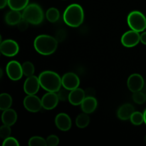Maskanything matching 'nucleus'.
Here are the masks:
<instances>
[{"mask_svg": "<svg viewBox=\"0 0 146 146\" xmlns=\"http://www.w3.org/2000/svg\"><path fill=\"white\" fill-rule=\"evenodd\" d=\"M34 46L38 54L44 56L51 55L56 51L58 41L49 35L41 34L35 38Z\"/></svg>", "mask_w": 146, "mask_h": 146, "instance_id": "1", "label": "nucleus"}, {"mask_svg": "<svg viewBox=\"0 0 146 146\" xmlns=\"http://www.w3.org/2000/svg\"><path fill=\"white\" fill-rule=\"evenodd\" d=\"M41 87L48 92H58L61 88V78L54 71H45L38 76Z\"/></svg>", "mask_w": 146, "mask_h": 146, "instance_id": "2", "label": "nucleus"}, {"mask_svg": "<svg viewBox=\"0 0 146 146\" xmlns=\"http://www.w3.org/2000/svg\"><path fill=\"white\" fill-rule=\"evenodd\" d=\"M63 19L68 27L74 28L79 27L84 20V9L79 4H71L64 11Z\"/></svg>", "mask_w": 146, "mask_h": 146, "instance_id": "3", "label": "nucleus"}, {"mask_svg": "<svg viewBox=\"0 0 146 146\" xmlns=\"http://www.w3.org/2000/svg\"><path fill=\"white\" fill-rule=\"evenodd\" d=\"M44 11L37 4H28L22 13V18L34 25L41 24L44 20Z\"/></svg>", "mask_w": 146, "mask_h": 146, "instance_id": "4", "label": "nucleus"}, {"mask_svg": "<svg viewBox=\"0 0 146 146\" xmlns=\"http://www.w3.org/2000/svg\"><path fill=\"white\" fill-rule=\"evenodd\" d=\"M127 21L130 28L138 32H142L146 29V17L139 11H133L128 14Z\"/></svg>", "mask_w": 146, "mask_h": 146, "instance_id": "5", "label": "nucleus"}, {"mask_svg": "<svg viewBox=\"0 0 146 146\" xmlns=\"http://www.w3.org/2000/svg\"><path fill=\"white\" fill-rule=\"evenodd\" d=\"M6 71L9 78L12 81H18L22 78L23 71L21 64L17 61H11L7 64Z\"/></svg>", "mask_w": 146, "mask_h": 146, "instance_id": "6", "label": "nucleus"}, {"mask_svg": "<svg viewBox=\"0 0 146 146\" xmlns=\"http://www.w3.org/2000/svg\"><path fill=\"white\" fill-rule=\"evenodd\" d=\"M0 51L2 55L12 57L17 55L19 51V46L15 41L11 39L4 40L0 44Z\"/></svg>", "mask_w": 146, "mask_h": 146, "instance_id": "7", "label": "nucleus"}, {"mask_svg": "<svg viewBox=\"0 0 146 146\" xmlns=\"http://www.w3.org/2000/svg\"><path fill=\"white\" fill-rule=\"evenodd\" d=\"M24 106L31 113H37L42 107L41 99L36 95H28L24 99Z\"/></svg>", "mask_w": 146, "mask_h": 146, "instance_id": "8", "label": "nucleus"}, {"mask_svg": "<svg viewBox=\"0 0 146 146\" xmlns=\"http://www.w3.org/2000/svg\"><path fill=\"white\" fill-rule=\"evenodd\" d=\"M140 36L141 34H139V32L131 29L124 33L121 37V43L124 46L128 48L134 47L138 45L141 41Z\"/></svg>", "mask_w": 146, "mask_h": 146, "instance_id": "9", "label": "nucleus"}, {"mask_svg": "<svg viewBox=\"0 0 146 146\" xmlns=\"http://www.w3.org/2000/svg\"><path fill=\"white\" fill-rule=\"evenodd\" d=\"M62 86L69 91L78 88L80 85V79L78 76L72 72H68L64 74L61 78Z\"/></svg>", "mask_w": 146, "mask_h": 146, "instance_id": "10", "label": "nucleus"}, {"mask_svg": "<svg viewBox=\"0 0 146 146\" xmlns=\"http://www.w3.org/2000/svg\"><path fill=\"white\" fill-rule=\"evenodd\" d=\"M40 83L38 77L35 76H29L24 84V91L27 95H36L39 90Z\"/></svg>", "mask_w": 146, "mask_h": 146, "instance_id": "11", "label": "nucleus"}, {"mask_svg": "<svg viewBox=\"0 0 146 146\" xmlns=\"http://www.w3.org/2000/svg\"><path fill=\"white\" fill-rule=\"evenodd\" d=\"M144 84L143 78L138 74H133L130 76L127 81L128 89L133 93L141 91L143 88Z\"/></svg>", "mask_w": 146, "mask_h": 146, "instance_id": "12", "label": "nucleus"}, {"mask_svg": "<svg viewBox=\"0 0 146 146\" xmlns=\"http://www.w3.org/2000/svg\"><path fill=\"white\" fill-rule=\"evenodd\" d=\"M59 99L56 92H48L41 98L42 107L46 110H52L56 107Z\"/></svg>", "mask_w": 146, "mask_h": 146, "instance_id": "13", "label": "nucleus"}, {"mask_svg": "<svg viewBox=\"0 0 146 146\" xmlns=\"http://www.w3.org/2000/svg\"><path fill=\"white\" fill-rule=\"evenodd\" d=\"M55 124L60 131H68L71 128V118L64 113H58L55 118Z\"/></svg>", "mask_w": 146, "mask_h": 146, "instance_id": "14", "label": "nucleus"}, {"mask_svg": "<svg viewBox=\"0 0 146 146\" xmlns=\"http://www.w3.org/2000/svg\"><path fill=\"white\" fill-rule=\"evenodd\" d=\"M86 98L85 91L79 88H76L75 89L70 91L69 96H68V101L70 104L74 106L81 105V103Z\"/></svg>", "mask_w": 146, "mask_h": 146, "instance_id": "15", "label": "nucleus"}, {"mask_svg": "<svg viewBox=\"0 0 146 146\" xmlns=\"http://www.w3.org/2000/svg\"><path fill=\"white\" fill-rule=\"evenodd\" d=\"M81 106L83 112L89 114L95 111L98 106V102L94 96H86Z\"/></svg>", "mask_w": 146, "mask_h": 146, "instance_id": "16", "label": "nucleus"}, {"mask_svg": "<svg viewBox=\"0 0 146 146\" xmlns=\"http://www.w3.org/2000/svg\"><path fill=\"white\" fill-rule=\"evenodd\" d=\"M135 111L133 106L131 104H125L121 106L117 111V115L119 119L122 121H127L130 119L131 115Z\"/></svg>", "mask_w": 146, "mask_h": 146, "instance_id": "17", "label": "nucleus"}, {"mask_svg": "<svg viewBox=\"0 0 146 146\" xmlns=\"http://www.w3.org/2000/svg\"><path fill=\"white\" fill-rule=\"evenodd\" d=\"M17 120V113L14 109L8 108V109L4 111L1 115V121L4 124L7 125H14Z\"/></svg>", "mask_w": 146, "mask_h": 146, "instance_id": "18", "label": "nucleus"}, {"mask_svg": "<svg viewBox=\"0 0 146 146\" xmlns=\"http://www.w3.org/2000/svg\"><path fill=\"white\" fill-rule=\"evenodd\" d=\"M21 19H22V14L20 13V11H17V10L11 9L5 16L6 23L10 26L17 25Z\"/></svg>", "mask_w": 146, "mask_h": 146, "instance_id": "19", "label": "nucleus"}, {"mask_svg": "<svg viewBox=\"0 0 146 146\" xmlns=\"http://www.w3.org/2000/svg\"><path fill=\"white\" fill-rule=\"evenodd\" d=\"M29 0H8V6L12 10H24L28 5Z\"/></svg>", "mask_w": 146, "mask_h": 146, "instance_id": "20", "label": "nucleus"}, {"mask_svg": "<svg viewBox=\"0 0 146 146\" xmlns=\"http://www.w3.org/2000/svg\"><path fill=\"white\" fill-rule=\"evenodd\" d=\"M12 104V98L8 94H0V110L5 111V110L10 108Z\"/></svg>", "mask_w": 146, "mask_h": 146, "instance_id": "21", "label": "nucleus"}, {"mask_svg": "<svg viewBox=\"0 0 146 146\" xmlns=\"http://www.w3.org/2000/svg\"><path fill=\"white\" fill-rule=\"evenodd\" d=\"M90 123V118L88 114L84 113L77 116L76 119V124L79 128H85Z\"/></svg>", "mask_w": 146, "mask_h": 146, "instance_id": "22", "label": "nucleus"}, {"mask_svg": "<svg viewBox=\"0 0 146 146\" xmlns=\"http://www.w3.org/2000/svg\"><path fill=\"white\" fill-rule=\"evenodd\" d=\"M46 17L47 20L51 23L56 22L60 17L59 11L56 8L51 7L46 11Z\"/></svg>", "mask_w": 146, "mask_h": 146, "instance_id": "23", "label": "nucleus"}, {"mask_svg": "<svg viewBox=\"0 0 146 146\" xmlns=\"http://www.w3.org/2000/svg\"><path fill=\"white\" fill-rule=\"evenodd\" d=\"M22 66L23 74L24 76L29 77L33 76L35 71V68H34V64L30 61H25L24 64L21 65Z\"/></svg>", "mask_w": 146, "mask_h": 146, "instance_id": "24", "label": "nucleus"}, {"mask_svg": "<svg viewBox=\"0 0 146 146\" xmlns=\"http://www.w3.org/2000/svg\"><path fill=\"white\" fill-rule=\"evenodd\" d=\"M131 122L132 124L135 125H140L144 123V116L143 113L139 112V111H134L133 113L131 115Z\"/></svg>", "mask_w": 146, "mask_h": 146, "instance_id": "25", "label": "nucleus"}, {"mask_svg": "<svg viewBox=\"0 0 146 146\" xmlns=\"http://www.w3.org/2000/svg\"><path fill=\"white\" fill-rule=\"evenodd\" d=\"M29 146H46V141L42 137L40 136H34L31 137L29 139L28 143Z\"/></svg>", "mask_w": 146, "mask_h": 146, "instance_id": "26", "label": "nucleus"}, {"mask_svg": "<svg viewBox=\"0 0 146 146\" xmlns=\"http://www.w3.org/2000/svg\"><path fill=\"white\" fill-rule=\"evenodd\" d=\"M132 98L134 102L137 104H143L146 101L145 94L141 92V91L134 92L133 94Z\"/></svg>", "mask_w": 146, "mask_h": 146, "instance_id": "27", "label": "nucleus"}, {"mask_svg": "<svg viewBox=\"0 0 146 146\" xmlns=\"http://www.w3.org/2000/svg\"><path fill=\"white\" fill-rule=\"evenodd\" d=\"M11 128L9 125H7L4 124L0 127V138L2 139H5V138H8L11 135Z\"/></svg>", "mask_w": 146, "mask_h": 146, "instance_id": "28", "label": "nucleus"}, {"mask_svg": "<svg viewBox=\"0 0 146 146\" xmlns=\"http://www.w3.org/2000/svg\"><path fill=\"white\" fill-rule=\"evenodd\" d=\"M68 91H69V90L66 89L64 87H63L62 88H61L58 90L57 95H58L59 101H66L67 100H68V96H69L70 94V92H68Z\"/></svg>", "mask_w": 146, "mask_h": 146, "instance_id": "29", "label": "nucleus"}, {"mask_svg": "<svg viewBox=\"0 0 146 146\" xmlns=\"http://www.w3.org/2000/svg\"><path fill=\"white\" fill-rule=\"evenodd\" d=\"M46 145L48 146H56L59 143V138L55 135H51L46 138Z\"/></svg>", "mask_w": 146, "mask_h": 146, "instance_id": "30", "label": "nucleus"}, {"mask_svg": "<svg viewBox=\"0 0 146 146\" xmlns=\"http://www.w3.org/2000/svg\"><path fill=\"white\" fill-rule=\"evenodd\" d=\"M3 146H19L18 141L16 138H13V137H8V138H5L4 141L2 143Z\"/></svg>", "mask_w": 146, "mask_h": 146, "instance_id": "31", "label": "nucleus"}, {"mask_svg": "<svg viewBox=\"0 0 146 146\" xmlns=\"http://www.w3.org/2000/svg\"><path fill=\"white\" fill-rule=\"evenodd\" d=\"M29 27V22L24 19H21L19 21V22L17 24V27H18L19 29L21 31H24L25 30H27L28 29Z\"/></svg>", "mask_w": 146, "mask_h": 146, "instance_id": "32", "label": "nucleus"}, {"mask_svg": "<svg viewBox=\"0 0 146 146\" xmlns=\"http://www.w3.org/2000/svg\"><path fill=\"white\" fill-rule=\"evenodd\" d=\"M64 37H65V34H64V31H58V34L56 35V40L58 41H61L64 39Z\"/></svg>", "mask_w": 146, "mask_h": 146, "instance_id": "33", "label": "nucleus"}, {"mask_svg": "<svg viewBox=\"0 0 146 146\" xmlns=\"http://www.w3.org/2000/svg\"><path fill=\"white\" fill-rule=\"evenodd\" d=\"M86 96H94L95 91L92 88H88L86 91H85Z\"/></svg>", "mask_w": 146, "mask_h": 146, "instance_id": "34", "label": "nucleus"}, {"mask_svg": "<svg viewBox=\"0 0 146 146\" xmlns=\"http://www.w3.org/2000/svg\"><path fill=\"white\" fill-rule=\"evenodd\" d=\"M140 39L141 42L144 45H146V31H143L140 36Z\"/></svg>", "mask_w": 146, "mask_h": 146, "instance_id": "35", "label": "nucleus"}, {"mask_svg": "<svg viewBox=\"0 0 146 146\" xmlns=\"http://www.w3.org/2000/svg\"><path fill=\"white\" fill-rule=\"evenodd\" d=\"M8 4V0H0V9H4Z\"/></svg>", "mask_w": 146, "mask_h": 146, "instance_id": "36", "label": "nucleus"}, {"mask_svg": "<svg viewBox=\"0 0 146 146\" xmlns=\"http://www.w3.org/2000/svg\"><path fill=\"white\" fill-rule=\"evenodd\" d=\"M143 116H144V123L146 124V109L145 110L143 113Z\"/></svg>", "mask_w": 146, "mask_h": 146, "instance_id": "37", "label": "nucleus"}, {"mask_svg": "<svg viewBox=\"0 0 146 146\" xmlns=\"http://www.w3.org/2000/svg\"><path fill=\"white\" fill-rule=\"evenodd\" d=\"M2 76H3V71L2 69L0 68V79H1V78L2 77Z\"/></svg>", "mask_w": 146, "mask_h": 146, "instance_id": "38", "label": "nucleus"}, {"mask_svg": "<svg viewBox=\"0 0 146 146\" xmlns=\"http://www.w3.org/2000/svg\"><path fill=\"white\" fill-rule=\"evenodd\" d=\"M1 39H2V38H1V34H0V44H1V43L2 42V41H1Z\"/></svg>", "mask_w": 146, "mask_h": 146, "instance_id": "39", "label": "nucleus"}, {"mask_svg": "<svg viewBox=\"0 0 146 146\" xmlns=\"http://www.w3.org/2000/svg\"><path fill=\"white\" fill-rule=\"evenodd\" d=\"M144 141H145V143H146V135H145V138H144Z\"/></svg>", "mask_w": 146, "mask_h": 146, "instance_id": "40", "label": "nucleus"}, {"mask_svg": "<svg viewBox=\"0 0 146 146\" xmlns=\"http://www.w3.org/2000/svg\"><path fill=\"white\" fill-rule=\"evenodd\" d=\"M1 51H0V56H1Z\"/></svg>", "mask_w": 146, "mask_h": 146, "instance_id": "41", "label": "nucleus"}, {"mask_svg": "<svg viewBox=\"0 0 146 146\" xmlns=\"http://www.w3.org/2000/svg\"><path fill=\"white\" fill-rule=\"evenodd\" d=\"M145 98H146V94H145Z\"/></svg>", "mask_w": 146, "mask_h": 146, "instance_id": "42", "label": "nucleus"}]
</instances>
